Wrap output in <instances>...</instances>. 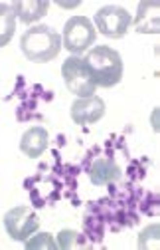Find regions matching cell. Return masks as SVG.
Masks as SVG:
<instances>
[{
	"instance_id": "277c9868",
	"label": "cell",
	"mask_w": 160,
	"mask_h": 250,
	"mask_svg": "<svg viewBox=\"0 0 160 250\" xmlns=\"http://www.w3.org/2000/svg\"><path fill=\"white\" fill-rule=\"evenodd\" d=\"M61 76L63 82H66V87L70 89V93L77 98H91L95 96V85L85 64H83V58L79 56H70L61 66Z\"/></svg>"
},
{
	"instance_id": "9a60e30c",
	"label": "cell",
	"mask_w": 160,
	"mask_h": 250,
	"mask_svg": "<svg viewBox=\"0 0 160 250\" xmlns=\"http://www.w3.org/2000/svg\"><path fill=\"white\" fill-rule=\"evenodd\" d=\"M24 246L28 250H55L57 248V242L53 240V236L50 232H40L36 236L24 240Z\"/></svg>"
},
{
	"instance_id": "4fadbf2b",
	"label": "cell",
	"mask_w": 160,
	"mask_h": 250,
	"mask_svg": "<svg viewBox=\"0 0 160 250\" xmlns=\"http://www.w3.org/2000/svg\"><path fill=\"white\" fill-rule=\"evenodd\" d=\"M57 248L59 250H73V248H87L89 242L85 240L83 234L75 232V230H61L57 234Z\"/></svg>"
},
{
	"instance_id": "ba28073f",
	"label": "cell",
	"mask_w": 160,
	"mask_h": 250,
	"mask_svg": "<svg viewBox=\"0 0 160 250\" xmlns=\"http://www.w3.org/2000/svg\"><path fill=\"white\" fill-rule=\"evenodd\" d=\"M89 181L95 185V187H105V185H111L115 181L121 179L123 171L121 167L117 165V161L113 157H99V159H95L89 169Z\"/></svg>"
},
{
	"instance_id": "7a4b0ae2",
	"label": "cell",
	"mask_w": 160,
	"mask_h": 250,
	"mask_svg": "<svg viewBox=\"0 0 160 250\" xmlns=\"http://www.w3.org/2000/svg\"><path fill=\"white\" fill-rule=\"evenodd\" d=\"M22 54L36 64H46L61 52V36L46 24L32 26L20 38Z\"/></svg>"
},
{
	"instance_id": "8992f818",
	"label": "cell",
	"mask_w": 160,
	"mask_h": 250,
	"mask_svg": "<svg viewBox=\"0 0 160 250\" xmlns=\"http://www.w3.org/2000/svg\"><path fill=\"white\" fill-rule=\"evenodd\" d=\"M133 24L131 14L121 6H103L95 14V28L107 38H123Z\"/></svg>"
},
{
	"instance_id": "52a82bcc",
	"label": "cell",
	"mask_w": 160,
	"mask_h": 250,
	"mask_svg": "<svg viewBox=\"0 0 160 250\" xmlns=\"http://www.w3.org/2000/svg\"><path fill=\"white\" fill-rule=\"evenodd\" d=\"M105 115V102L99 96L77 98L71 104V119L77 125H89L99 121Z\"/></svg>"
},
{
	"instance_id": "2e32d148",
	"label": "cell",
	"mask_w": 160,
	"mask_h": 250,
	"mask_svg": "<svg viewBox=\"0 0 160 250\" xmlns=\"http://www.w3.org/2000/svg\"><path fill=\"white\" fill-rule=\"evenodd\" d=\"M81 2H57V6L61 8H73V6H79Z\"/></svg>"
},
{
	"instance_id": "5b68a950",
	"label": "cell",
	"mask_w": 160,
	"mask_h": 250,
	"mask_svg": "<svg viewBox=\"0 0 160 250\" xmlns=\"http://www.w3.org/2000/svg\"><path fill=\"white\" fill-rule=\"evenodd\" d=\"M4 229L12 240L24 242L40 229V218L30 207H14L4 214Z\"/></svg>"
},
{
	"instance_id": "9c48e42d",
	"label": "cell",
	"mask_w": 160,
	"mask_h": 250,
	"mask_svg": "<svg viewBox=\"0 0 160 250\" xmlns=\"http://www.w3.org/2000/svg\"><path fill=\"white\" fill-rule=\"evenodd\" d=\"M135 30L139 34H158L160 32V4L154 0H144L137 8Z\"/></svg>"
},
{
	"instance_id": "3957f363",
	"label": "cell",
	"mask_w": 160,
	"mask_h": 250,
	"mask_svg": "<svg viewBox=\"0 0 160 250\" xmlns=\"http://www.w3.org/2000/svg\"><path fill=\"white\" fill-rule=\"evenodd\" d=\"M95 38H97V30L87 16H71L63 26L61 46L73 56H79L95 44Z\"/></svg>"
},
{
	"instance_id": "5bb4252c",
	"label": "cell",
	"mask_w": 160,
	"mask_h": 250,
	"mask_svg": "<svg viewBox=\"0 0 160 250\" xmlns=\"http://www.w3.org/2000/svg\"><path fill=\"white\" fill-rule=\"evenodd\" d=\"M137 246L141 250H156L160 248V225H150L139 234Z\"/></svg>"
},
{
	"instance_id": "6da1fadb",
	"label": "cell",
	"mask_w": 160,
	"mask_h": 250,
	"mask_svg": "<svg viewBox=\"0 0 160 250\" xmlns=\"http://www.w3.org/2000/svg\"><path fill=\"white\" fill-rule=\"evenodd\" d=\"M83 64L99 87H113L123 80V60L111 46H95L85 54Z\"/></svg>"
},
{
	"instance_id": "30bf717a",
	"label": "cell",
	"mask_w": 160,
	"mask_h": 250,
	"mask_svg": "<svg viewBox=\"0 0 160 250\" xmlns=\"http://www.w3.org/2000/svg\"><path fill=\"white\" fill-rule=\"evenodd\" d=\"M50 145V133L42 125L30 127L20 139V151L26 157H40Z\"/></svg>"
},
{
	"instance_id": "7c38bea8",
	"label": "cell",
	"mask_w": 160,
	"mask_h": 250,
	"mask_svg": "<svg viewBox=\"0 0 160 250\" xmlns=\"http://www.w3.org/2000/svg\"><path fill=\"white\" fill-rule=\"evenodd\" d=\"M14 30H16V14L12 4L0 2V48L12 40Z\"/></svg>"
},
{
	"instance_id": "8fae6325",
	"label": "cell",
	"mask_w": 160,
	"mask_h": 250,
	"mask_svg": "<svg viewBox=\"0 0 160 250\" xmlns=\"http://www.w3.org/2000/svg\"><path fill=\"white\" fill-rule=\"evenodd\" d=\"M14 14L20 18V22L24 24H32V22H38L40 18H44L48 14L50 2L48 0H20V2L12 4Z\"/></svg>"
}]
</instances>
